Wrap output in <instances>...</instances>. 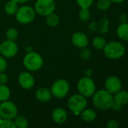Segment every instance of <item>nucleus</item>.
<instances>
[{"label": "nucleus", "mask_w": 128, "mask_h": 128, "mask_svg": "<svg viewBox=\"0 0 128 128\" xmlns=\"http://www.w3.org/2000/svg\"><path fill=\"white\" fill-rule=\"evenodd\" d=\"M12 1L15 2L17 3V4H23V3L27 2L29 0H12Z\"/></svg>", "instance_id": "nucleus-35"}, {"label": "nucleus", "mask_w": 128, "mask_h": 128, "mask_svg": "<svg viewBox=\"0 0 128 128\" xmlns=\"http://www.w3.org/2000/svg\"><path fill=\"white\" fill-rule=\"evenodd\" d=\"M11 92L9 88L4 84H0V102L5 101L9 99Z\"/></svg>", "instance_id": "nucleus-22"}, {"label": "nucleus", "mask_w": 128, "mask_h": 128, "mask_svg": "<svg viewBox=\"0 0 128 128\" xmlns=\"http://www.w3.org/2000/svg\"><path fill=\"white\" fill-rule=\"evenodd\" d=\"M77 90L78 94L86 98H91L96 92V84L91 77L85 76L78 80L77 83Z\"/></svg>", "instance_id": "nucleus-4"}, {"label": "nucleus", "mask_w": 128, "mask_h": 128, "mask_svg": "<svg viewBox=\"0 0 128 128\" xmlns=\"http://www.w3.org/2000/svg\"><path fill=\"white\" fill-rule=\"evenodd\" d=\"M71 41H72V44L75 46L80 48V49L87 47L89 44V40H88V36L81 32H75L72 35Z\"/></svg>", "instance_id": "nucleus-13"}, {"label": "nucleus", "mask_w": 128, "mask_h": 128, "mask_svg": "<svg viewBox=\"0 0 128 128\" xmlns=\"http://www.w3.org/2000/svg\"><path fill=\"white\" fill-rule=\"evenodd\" d=\"M106 43L107 42H106V39L104 38L101 37V36H97L92 40V45H93V46L95 49L98 50H103V48L106 46Z\"/></svg>", "instance_id": "nucleus-21"}, {"label": "nucleus", "mask_w": 128, "mask_h": 128, "mask_svg": "<svg viewBox=\"0 0 128 128\" xmlns=\"http://www.w3.org/2000/svg\"><path fill=\"white\" fill-rule=\"evenodd\" d=\"M18 52V46L15 41L11 40H6L0 44V53L7 58H13L17 55Z\"/></svg>", "instance_id": "nucleus-10"}, {"label": "nucleus", "mask_w": 128, "mask_h": 128, "mask_svg": "<svg viewBox=\"0 0 128 128\" xmlns=\"http://www.w3.org/2000/svg\"><path fill=\"white\" fill-rule=\"evenodd\" d=\"M91 74H92V70H91L88 69V70H87L85 71V75H86V76H89V77H91Z\"/></svg>", "instance_id": "nucleus-36"}, {"label": "nucleus", "mask_w": 128, "mask_h": 128, "mask_svg": "<svg viewBox=\"0 0 128 128\" xmlns=\"http://www.w3.org/2000/svg\"><path fill=\"white\" fill-rule=\"evenodd\" d=\"M17 9H18V4L12 0H9L8 2H7L4 6L5 12L9 16L15 15Z\"/></svg>", "instance_id": "nucleus-19"}, {"label": "nucleus", "mask_w": 128, "mask_h": 128, "mask_svg": "<svg viewBox=\"0 0 128 128\" xmlns=\"http://www.w3.org/2000/svg\"><path fill=\"white\" fill-rule=\"evenodd\" d=\"M35 97L37 100L40 102H48L51 100L52 94L51 92V90L45 87H41L38 88L35 93Z\"/></svg>", "instance_id": "nucleus-15"}, {"label": "nucleus", "mask_w": 128, "mask_h": 128, "mask_svg": "<svg viewBox=\"0 0 128 128\" xmlns=\"http://www.w3.org/2000/svg\"><path fill=\"white\" fill-rule=\"evenodd\" d=\"M87 98L80 94L72 95L67 100V106L69 110L75 115H79L82 110L87 107Z\"/></svg>", "instance_id": "nucleus-5"}, {"label": "nucleus", "mask_w": 128, "mask_h": 128, "mask_svg": "<svg viewBox=\"0 0 128 128\" xmlns=\"http://www.w3.org/2000/svg\"><path fill=\"white\" fill-rule=\"evenodd\" d=\"M92 102L96 109L100 111H106L111 109L114 98L113 94L106 89L96 91L92 96Z\"/></svg>", "instance_id": "nucleus-1"}, {"label": "nucleus", "mask_w": 128, "mask_h": 128, "mask_svg": "<svg viewBox=\"0 0 128 128\" xmlns=\"http://www.w3.org/2000/svg\"><path fill=\"white\" fill-rule=\"evenodd\" d=\"M8 81V77L7 74H5L4 72L0 73V84H4L5 85Z\"/></svg>", "instance_id": "nucleus-32"}, {"label": "nucleus", "mask_w": 128, "mask_h": 128, "mask_svg": "<svg viewBox=\"0 0 128 128\" xmlns=\"http://www.w3.org/2000/svg\"><path fill=\"white\" fill-rule=\"evenodd\" d=\"M0 128H16L14 122L11 119L0 118Z\"/></svg>", "instance_id": "nucleus-27"}, {"label": "nucleus", "mask_w": 128, "mask_h": 128, "mask_svg": "<svg viewBox=\"0 0 128 128\" xmlns=\"http://www.w3.org/2000/svg\"><path fill=\"white\" fill-rule=\"evenodd\" d=\"M122 106L121 105H120V104H116V103H113V104H112V107H111V109L112 110H114V111H115V112H120L121 110H122Z\"/></svg>", "instance_id": "nucleus-33"}, {"label": "nucleus", "mask_w": 128, "mask_h": 128, "mask_svg": "<svg viewBox=\"0 0 128 128\" xmlns=\"http://www.w3.org/2000/svg\"><path fill=\"white\" fill-rule=\"evenodd\" d=\"M59 22H60V17L54 12L46 16V23L48 26L51 27H56L57 26H58Z\"/></svg>", "instance_id": "nucleus-20"}, {"label": "nucleus", "mask_w": 128, "mask_h": 128, "mask_svg": "<svg viewBox=\"0 0 128 128\" xmlns=\"http://www.w3.org/2000/svg\"><path fill=\"white\" fill-rule=\"evenodd\" d=\"M105 89L112 94H115L122 88V82L120 78L116 76H110L105 81Z\"/></svg>", "instance_id": "nucleus-11"}, {"label": "nucleus", "mask_w": 128, "mask_h": 128, "mask_svg": "<svg viewBox=\"0 0 128 128\" xmlns=\"http://www.w3.org/2000/svg\"><path fill=\"white\" fill-rule=\"evenodd\" d=\"M118 127H119L118 122L115 119L109 120L106 124V128H118Z\"/></svg>", "instance_id": "nucleus-31"}, {"label": "nucleus", "mask_w": 128, "mask_h": 128, "mask_svg": "<svg viewBox=\"0 0 128 128\" xmlns=\"http://www.w3.org/2000/svg\"><path fill=\"white\" fill-rule=\"evenodd\" d=\"M104 56L111 60H117L122 58L125 53L124 45L119 41H110L106 43L103 48Z\"/></svg>", "instance_id": "nucleus-2"}, {"label": "nucleus", "mask_w": 128, "mask_h": 128, "mask_svg": "<svg viewBox=\"0 0 128 128\" xmlns=\"http://www.w3.org/2000/svg\"><path fill=\"white\" fill-rule=\"evenodd\" d=\"M81 8H89L94 3V0H75Z\"/></svg>", "instance_id": "nucleus-28"}, {"label": "nucleus", "mask_w": 128, "mask_h": 128, "mask_svg": "<svg viewBox=\"0 0 128 128\" xmlns=\"http://www.w3.org/2000/svg\"><path fill=\"white\" fill-rule=\"evenodd\" d=\"M68 118L66 111L62 107L55 108L51 113V118L55 124H64Z\"/></svg>", "instance_id": "nucleus-14"}, {"label": "nucleus", "mask_w": 128, "mask_h": 128, "mask_svg": "<svg viewBox=\"0 0 128 128\" xmlns=\"http://www.w3.org/2000/svg\"><path fill=\"white\" fill-rule=\"evenodd\" d=\"M18 83L20 86L26 90L31 89L35 85V79L31 73L24 71L18 76Z\"/></svg>", "instance_id": "nucleus-12"}, {"label": "nucleus", "mask_w": 128, "mask_h": 128, "mask_svg": "<svg viewBox=\"0 0 128 128\" xmlns=\"http://www.w3.org/2000/svg\"><path fill=\"white\" fill-rule=\"evenodd\" d=\"M17 116V107L14 102L9 100L1 102L0 104L1 118L13 120Z\"/></svg>", "instance_id": "nucleus-9"}, {"label": "nucleus", "mask_w": 128, "mask_h": 128, "mask_svg": "<svg viewBox=\"0 0 128 128\" xmlns=\"http://www.w3.org/2000/svg\"><path fill=\"white\" fill-rule=\"evenodd\" d=\"M14 124L16 128H26L28 127L29 122L27 121V119L22 116H16L14 118Z\"/></svg>", "instance_id": "nucleus-23"}, {"label": "nucleus", "mask_w": 128, "mask_h": 128, "mask_svg": "<svg viewBox=\"0 0 128 128\" xmlns=\"http://www.w3.org/2000/svg\"><path fill=\"white\" fill-rule=\"evenodd\" d=\"M78 17L82 22L88 21L91 18V11L89 8H81L78 12Z\"/></svg>", "instance_id": "nucleus-25"}, {"label": "nucleus", "mask_w": 128, "mask_h": 128, "mask_svg": "<svg viewBox=\"0 0 128 128\" xmlns=\"http://www.w3.org/2000/svg\"><path fill=\"white\" fill-rule=\"evenodd\" d=\"M56 3L54 0H36L34 4V10L40 16H46L54 12Z\"/></svg>", "instance_id": "nucleus-8"}, {"label": "nucleus", "mask_w": 128, "mask_h": 128, "mask_svg": "<svg viewBox=\"0 0 128 128\" xmlns=\"http://www.w3.org/2000/svg\"><path fill=\"white\" fill-rule=\"evenodd\" d=\"M117 36L121 40L128 41V22H122L121 23L116 30Z\"/></svg>", "instance_id": "nucleus-18"}, {"label": "nucleus", "mask_w": 128, "mask_h": 128, "mask_svg": "<svg viewBox=\"0 0 128 128\" xmlns=\"http://www.w3.org/2000/svg\"><path fill=\"white\" fill-rule=\"evenodd\" d=\"M110 1L112 3H114V4H120L124 2V0H110Z\"/></svg>", "instance_id": "nucleus-37"}, {"label": "nucleus", "mask_w": 128, "mask_h": 128, "mask_svg": "<svg viewBox=\"0 0 128 128\" xmlns=\"http://www.w3.org/2000/svg\"><path fill=\"white\" fill-rule=\"evenodd\" d=\"M112 4L110 0H98L97 3V7L99 10L105 11L107 10Z\"/></svg>", "instance_id": "nucleus-26"}, {"label": "nucleus", "mask_w": 128, "mask_h": 128, "mask_svg": "<svg viewBox=\"0 0 128 128\" xmlns=\"http://www.w3.org/2000/svg\"><path fill=\"white\" fill-rule=\"evenodd\" d=\"M81 119L86 123H91L97 118V112L92 109H84L80 113Z\"/></svg>", "instance_id": "nucleus-17"}, {"label": "nucleus", "mask_w": 128, "mask_h": 128, "mask_svg": "<svg viewBox=\"0 0 128 128\" xmlns=\"http://www.w3.org/2000/svg\"><path fill=\"white\" fill-rule=\"evenodd\" d=\"M118 20L121 22V23L122 22H127L128 20V16H127L126 14H121L118 16Z\"/></svg>", "instance_id": "nucleus-34"}, {"label": "nucleus", "mask_w": 128, "mask_h": 128, "mask_svg": "<svg viewBox=\"0 0 128 128\" xmlns=\"http://www.w3.org/2000/svg\"><path fill=\"white\" fill-rule=\"evenodd\" d=\"M23 64L25 68L31 72L39 70L43 66V58L34 51L27 52L23 58Z\"/></svg>", "instance_id": "nucleus-3"}, {"label": "nucleus", "mask_w": 128, "mask_h": 128, "mask_svg": "<svg viewBox=\"0 0 128 128\" xmlns=\"http://www.w3.org/2000/svg\"><path fill=\"white\" fill-rule=\"evenodd\" d=\"M8 67V64L7 62L5 60V58L3 57L2 56H0V73L2 72H5L7 69Z\"/></svg>", "instance_id": "nucleus-30"}, {"label": "nucleus", "mask_w": 128, "mask_h": 128, "mask_svg": "<svg viewBox=\"0 0 128 128\" xmlns=\"http://www.w3.org/2000/svg\"><path fill=\"white\" fill-rule=\"evenodd\" d=\"M91 52L88 48H87V47L81 48V50L80 52V57L82 59L88 60L91 58Z\"/></svg>", "instance_id": "nucleus-29"}, {"label": "nucleus", "mask_w": 128, "mask_h": 128, "mask_svg": "<svg viewBox=\"0 0 128 128\" xmlns=\"http://www.w3.org/2000/svg\"><path fill=\"white\" fill-rule=\"evenodd\" d=\"M35 14L36 13L34 10V8L29 5H23L18 8L15 14V18L18 22L26 25L32 22L34 20Z\"/></svg>", "instance_id": "nucleus-6"}, {"label": "nucleus", "mask_w": 128, "mask_h": 128, "mask_svg": "<svg viewBox=\"0 0 128 128\" xmlns=\"http://www.w3.org/2000/svg\"><path fill=\"white\" fill-rule=\"evenodd\" d=\"M18 35H19V32L17 29H16L15 28H9L5 32V36L8 40L15 41L18 38Z\"/></svg>", "instance_id": "nucleus-24"}, {"label": "nucleus", "mask_w": 128, "mask_h": 128, "mask_svg": "<svg viewBox=\"0 0 128 128\" xmlns=\"http://www.w3.org/2000/svg\"><path fill=\"white\" fill-rule=\"evenodd\" d=\"M114 102L121 105L122 106L128 104V91L126 90H120L117 93H115L113 96Z\"/></svg>", "instance_id": "nucleus-16"}, {"label": "nucleus", "mask_w": 128, "mask_h": 128, "mask_svg": "<svg viewBox=\"0 0 128 128\" xmlns=\"http://www.w3.org/2000/svg\"><path fill=\"white\" fill-rule=\"evenodd\" d=\"M50 90L52 96L57 99H63L69 92V84L67 80L64 79H59L52 84Z\"/></svg>", "instance_id": "nucleus-7"}, {"label": "nucleus", "mask_w": 128, "mask_h": 128, "mask_svg": "<svg viewBox=\"0 0 128 128\" xmlns=\"http://www.w3.org/2000/svg\"><path fill=\"white\" fill-rule=\"evenodd\" d=\"M26 51H27L28 52H32V47L27 48V49H26Z\"/></svg>", "instance_id": "nucleus-38"}]
</instances>
